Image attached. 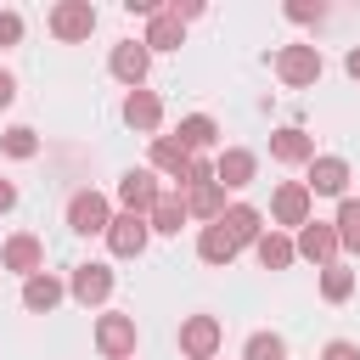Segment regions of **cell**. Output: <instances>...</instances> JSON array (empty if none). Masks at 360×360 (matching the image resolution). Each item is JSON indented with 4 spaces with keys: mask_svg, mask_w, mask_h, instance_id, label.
Instances as JSON below:
<instances>
[{
    "mask_svg": "<svg viewBox=\"0 0 360 360\" xmlns=\"http://www.w3.org/2000/svg\"><path fill=\"white\" fill-rule=\"evenodd\" d=\"M292 248H298V259H309V264H338V231H332V219H309V225H298V236H292Z\"/></svg>",
    "mask_w": 360,
    "mask_h": 360,
    "instance_id": "14",
    "label": "cell"
},
{
    "mask_svg": "<svg viewBox=\"0 0 360 360\" xmlns=\"http://www.w3.org/2000/svg\"><path fill=\"white\" fill-rule=\"evenodd\" d=\"M146 169L152 174H169L174 186L186 180V169H191V152L174 141V135H152V152H146Z\"/></svg>",
    "mask_w": 360,
    "mask_h": 360,
    "instance_id": "16",
    "label": "cell"
},
{
    "mask_svg": "<svg viewBox=\"0 0 360 360\" xmlns=\"http://www.w3.org/2000/svg\"><path fill=\"white\" fill-rule=\"evenodd\" d=\"M163 197V186H158V174L152 169H124L118 174V214H152V202Z\"/></svg>",
    "mask_w": 360,
    "mask_h": 360,
    "instance_id": "10",
    "label": "cell"
},
{
    "mask_svg": "<svg viewBox=\"0 0 360 360\" xmlns=\"http://www.w3.org/2000/svg\"><path fill=\"white\" fill-rule=\"evenodd\" d=\"M315 219V197L304 191V180H281L276 186V197H270V231H281V225H309Z\"/></svg>",
    "mask_w": 360,
    "mask_h": 360,
    "instance_id": "7",
    "label": "cell"
},
{
    "mask_svg": "<svg viewBox=\"0 0 360 360\" xmlns=\"http://www.w3.org/2000/svg\"><path fill=\"white\" fill-rule=\"evenodd\" d=\"M321 45H281L276 51V79L287 84V90H309L315 79H321Z\"/></svg>",
    "mask_w": 360,
    "mask_h": 360,
    "instance_id": "4",
    "label": "cell"
},
{
    "mask_svg": "<svg viewBox=\"0 0 360 360\" xmlns=\"http://www.w3.org/2000/svg\"><path fill=\"white\" fill-rule=\"evenodd\" d=\"M107 225H112V197H101L90 186L68 197V231L73 236H107Z\"/></svg>",
    "mask_w": 360,
    "mask_h": 360,
    "instance_id": "2",
    "label": "cell"
},
{
    "mask_svg": "<svg viewBox=\"0 0 360 360\" xmlns=\"http://www.w3.org/2000/svg\"><path fill=\"white\" fill-rule=\"evenodd\" d=\"M253 259H259L264 270H287V264L298 259V248H292V236H287V231H264V236L253 242Z\"/></svg>",
    "mask_w": 360,
    "mask_h": 360,
    "instance_id": "24",
    "label": "cell"
},
{
    "mask_svg": "<svg viewBox=\"0 0 360 360\" xmlns=\"http://www.w3.org/2000/svg\"><path fill=\"white\" fill-rule=\"evenodd\" d=\"M0 152H6V158H17V163H22V158H34V152H39V135H34V129H28V124H11V129H6V135H0Z\"/></svg>",
    "mask_w": 360,
    "mask_h": 360,
    "instance_id": "29",
    "label": "cell"
},
{
    "mask_svg": "<svg viewBox=\"0 0 360 360\" xmlns=\"http://www.w3.org/2000/svg\"><path fill=\"white\" fill-rule=\"evenodd\" d=\"M180 197H186V214H191V219H202V225H214V219L225 214V191H219V180L191 186V191H180Z\"/></svg>",
    "mask_w": 360,
    "mask_h": 360,
    "instance_id": "23",
    "label": "cell"
},
{
    "mask_svg": "<svg viewBox=\"0 0 360 360\" xmlns=\"http://www.w3.org/2000/svg\"><path fill=\"white\" fill-rule=\"evenodd\" d=\"M343 73H349V79H360V45H349V56H343Z\"/></svg>",
    "mask_w": 360,
    "mask_h": 360,
    "instance_id": "36",
    "label": "cell"
},
{
    "mask_svg": "<svg viewBox=\"0 0 360 360\" xmlns=\"http://www.w3.org/2000/svg\"><path fill=\"white\" fill-rule=\"evenodd\" d=\"M11 208H17V186L0 174V214H11Z\"/></svg>",
    "mask_w": 360,
    "mask_h": 360,
    "instance_id": "33",
    "label": "cell"
},
{
    "mask_svg": "<svg viewBox=\"0 0 360 360\" xmlns=\"http://www.w3.org/2000/svg\"><path fill=\"white\" fill-rule=\"evenodd\" d=\"M146 242H152V225H146L141 214H112V225H107V248H112V259H141Z\"/></svg>",
    "mask_w": 360,
    "mask_h": 360,
    "instance_id": "13",
    "label": "cell"
},
{
    "mask_svg": "<svg viewBox=\"0 0 360 360\" xmlns=\"http://www.w3.org/2000/svg\"><path fill=\"white\" fill-rule=\"evenodd\" d=\"M321 298H326V304H349V298H354V270L326 264V270H321Z\"/></svg>",
    "mask_w": 360,
    "mask_h": 360,
    "instance_id": "27",
    "label": "cell"
},
{
    "mask_svg": "<svg viewBox=\"0 0 360 360\" xmlns=\"http://www.w3.org/2000/svg\"><path fill=\"white\" fill-rule=\"evenodd\" d=\"M118 112H124V124H129V129H141V135H158V124H163V101H158V90H146V84H141V90H129Z\"/></svg>",
    "mask_w": 360,
    "mask_h": 360,
    "instance_id": "15",
    "label": "cell"
},
{
    "mask_svg": "<svg viewBox=\"0 0 360 360\" xmlns=\"http://www.w3.org/2000/svg\"><path fill=\"white\" fill-rule=\"evenodd\" d=\"M141 45H146V51H180V45H186V28H180L169 11H158V17H146Z\"/></svg>",
    "mask_w": 360,
    "mask_h": 360,
    "instance_id": "25",
    "label": "cell"
},
{
    "mask_svg": "<svg viewBox=\"0 0 360 360\" xmlns=\"http://www.w3.org/2000/svg\"><path fill=\"white\" fill-rule=\"evenodd\" d=\"M22 45V11H0V51Z\"/></svg>",
    "mask_w": 360,
    "mask_h": 360,
    "instance_id": "31",
    "label": "cell"
},
{
    "mask_svg": "<svg viewBox=\"0 0 360 360\" xmlns=\"http://www.w3.org/2000/svg\"><path fill=\"white\" fill-rule=\"evenodd\" d=\"M219 225H225V236H231L236 248H253V242L264 236V214H259L253 202H225Z\"/></svg>",
    "mask_w": 360,
    "mask_h": 360,
    "instance_id": "17",
    "label": "cell"
},
{
    "mask_svg": "<svg viewBox=\"0 0 360 360\" xmlns=\"http://www.w3.org/2000/svg\"><path fill=\"white\" fill-rule=\"evenodd\" d=\"M174 141H180L191 158H202V152L219 141V124H214L208 112H186V118H180V129H174Z\"/></svg>",
    "mask_w": 360,
    "mask_h": 360,
    "instance_id": "20",
    "label": "cell"
},
{
    "mask_svg": "<svg viewBox=\"0 0 360 360\" xmlns=\"http://www.w3.org/2000/svg\"><path fill=\"white\" fill-rule=\"evenodd\" d=\"M219 343H225L219 315H186V321H180V354H186V360H214Z\"/></svg>",
    "mask_w": 360,
    "mask_h": 360,
    "instance_id": "8",
    "label": "cell"
},
{
    "mask_svg": "<svg viewBox=\"0 0 360 360\" xmlns=\"http://www.w3.org/2000/svg\"><path fill=\"white\" fill-rule=\"evenodd\" d=\"M112 287H118V276H112V264H101V259L73 264V276H68V298L84 304V309H101V304L112 298Z\"/></svg>",
    "mask_w": 360,
    "mask_h": 360,
    "instance_id": "1",
    "label": "cell"
},
{
    "mask_svg": "<svg viewBox=\"0 0 360 360\" xmlns=\"http://www.w3.org/2000/svg\"><path fill=\"white\" fill-rule=\"evenodd\" d=\"M62 298H68V281H56L51 270H39V276L22 281V309H28V315H51Z\"/></svg>",
    "mask_w": 360,
    "mask_h": 360,
    "instance_id": "18",
    "label": "cell"
},
{
    "mask_svg": "<svg viewBox=\"0 0 360 360\" xmlns=\"http://www.w3.org/2000/svg\"><path fill=\"white\" fill-rule=\"evenodd\" d=\"M129 360H135V354H129Z\"/></svg>",
    "mask_w": 360,
    "mask_h": 360,
    "instance_id": "37",
    "label": "cell"
},
{
    "mask_svg": "<svg viewBox=\"0 0 360 360\" xmlns=\"http://www.w3.org/2000/svg\"><path fill=\"white\" fill-rule=\"evenodd\" d=\"M309 174H304V191L309 197H349V158H338V152H315L309 163H304Z\"/></svg>",
    "mask_w": 360,
    "mask_h": 360,
    "instance_id": "5",
    "label": "cell"
},
{
    "mask_svg": "<svg viewBox=\"0 0 360 360\" xmlns=\"http://www.w3.org/2000/svg\"><path fill=\"white\" fill-rule=\"evenodd\" d=\"M214 180H219V191H248V186L259 180V152L225 146V152L214 158Z\"/></svg>",
    "mask_w": 360,
    "mask_h": 360,
    "instance_id": "11",
    "label": "cell"
},
{
    "mask_svg": "<svg viewBox=\"0 0 360 360\" xmlns=\"http://www.w3.org/2000/svg\"><path fill=\"white\" fill-rule=\"evenodd\" d=\"M242 360H287V338L281 332H248Z\"/></svg>",
    "mask_w": 360,
    "mask_h": 360,
    "instance_id": "28",
    "label": "cell"
},
{
    "mask_svg": "<svg viewBox=\"0 0 360 360\" xmlns=\"http://www.w3.org/2000/svg\"><path fill=\"white\" fill-rule=\"evenodd\" d=\"M321 360H360V349H354L349 338H332V343L321 349Z\"/></svg>",
    "mask_w": 360,
    "mask_h": 360,
    "instance_id": "32",
    "label": "cell"
},
{
    "mask_svg": "<svg viewBox=\"0 0 360 360\" xmlns=\"http://www.w3.org/2000/svg\"><path fill=\"white\" fill-rule=\"evenodd\" d=\"M45 28H51L62 45H79V39L96 34V6H90V0H56L51 17H45Z\"/></svg>",
    "mask_w": 360,
    "mask_h": 360,
    "instance_id": "6",
    "label": "cell"
},
{
    "mask_svg": "<svg viewBox=\"0 0 360 360\" xmlns=\"http://www.w3.org/2000/svg\"><path fill=\"white\" fill-rule=\"evenodd\" d=\"M135 343H141L135 315H118V309L96 315V354H101V360H129V354H135Z\"/></svg>",
    "mask_w": 360,
    "mask_h": 360,
    "instance_id": "3",
    "label": "cell"
},
{
    "mask_svg": "<svg viewBox=\"0 0 360 360\" xmlns=\"http://www.w3.org/2000/svg\"><path fill=\"white\" fill-rule=\"evenodd\" d=\"M11 101H17V79L0 68V107H11Z\"/></svg>",
    "mask_w": 360,
    "mask_h": 360,
    "instance_id": "34",
    "label": "cell"
},
{
    "mask_svg": "<svg viewBox=\"0 0 360 360\" xmlns=\"http://www.w3.org/2000/svg\"><path fill=\"white\" fill-rule=\"evenodd\" d=\"M287 17H292V22H315V17H321V6H287Z\"/></svg>",
    "mask_w": 360,
    "mask_h": 360,
    "instance_id": "35",
    "label": "cell"
},
{
    "mask_svg": "<svg viewBox=\"0 0 360 360\" xmlns=\"http://www.w3.org/2000/svg\"><path fill=\"white\" fill-rule=\"evenodd\" d=\"M236 253H242V248H236V242L225 236V225H219V219L197 231V259H202V264H219V270H225V264H231Z\"/></svg>",
    "mask_w": 360,
    "mask_h": 360,
    "instance_id": "22",
    "label": "cell"
},
{
    "mask_svg": "<svg viewBox=\"0 0 360 360\" xmlns=\"http://www.w3.org/2000/svg\"><path fill=\"white\" fill-rule=\"evenodd\" d=\"M208 180H214V158H191V169H186V180L174 191H191V186H208Z\"/></svg>",
    "mask_w": 360,
    "mask_h": 360,
    "instance_id": "30",
    "label": "cell"
},
{
    "mask_svg": "<svg viewBox=\"0 0 360 360\" xmlns=\"http://www.w3.org/2000/svg\"><path fill=\"white\" fill-rule=\"evenodd\" d=\"M0 270H11V276H39L45 270V242L34 236V231H17V236H6V248H0Z\"/></svg>",
    "mask_w": 360,
    "mask_h": 360,
    "instance_id": "12",
    "label": "cell"
},
{
    "mask_svg": "<svg viewBox=\"0 0 360 360\" xmlns=\"http://www.w3.org/2000/svg\"><path fill=\"white\" fill-rule=\"evenodd\" d=\"M270 158H276V163H309V158H315V135H304L298 124H281V129L270 135Z\"/></svg>",
    "mask_w": 360,
    "mask_h": 360,
    "instance_id": "19",
    "label": "cell"
},
{
    "mask_svg": "<svg viewBox=\"0 0 360 360\" xmlns=\"http://www.w3.org/2000/svg\"><path fill=\"white\" fill-rule=\"evenodd\" d=\"M107 73H112L124 90H141V84H146V73H152V51H146L141 39H118V45H112V56H107Z\"/></svg>",
    "mask_w": 360,
    "mask_h": 360,
    "instance_id": "9",
    "label": "cell"
},
{
    "mask_svg": "<svg viewBox=\"0 0 360 360\" xmlns=\"http://www.w3.org/2000/svg\"><path fill=\"white\" fill-rule=\"evenodd\" d=\"M186 219H191V214H186V197H180V191H163V197L152 202V214H146L152 236H180Z\"/></svg>",
    "mask_w": 360,
    "mask_h": 360,
    "instance_id": "21",
    "label": "cell"
},
{
    "mask_svg": "<svg viewBox=\"0 0 360 360\" xmlns=\"http://www.w3.org/2000/svg\"><path fill=\"white\" fill-rule=\"evenodd\" d=\"M332 231H338V248L360 259V197H343V202H338V219H332Z\"/></svg>",
    "mask_w": 360,
    "mask_h": 360,
    "instance_id": "26",
    "label": "cell"
}]
</instances>
